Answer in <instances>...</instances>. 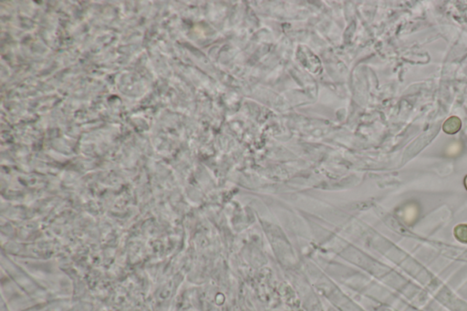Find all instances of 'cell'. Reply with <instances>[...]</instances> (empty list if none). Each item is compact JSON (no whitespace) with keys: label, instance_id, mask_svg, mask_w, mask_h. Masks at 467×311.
I'll list each match as a JSON object with an SVG mask.
<instances>
[{"label":"cell","instance_id":"cell-1","mask_svg":"<svg viewBox=\"0 0 467 311\" xmlns=\"http://www.w3.org/2000/svg\"><path fill=\"white\" fill-rule=\"evenodd\" d=\"M455 237L458 241L467 244V225H459L455 228Z\"/></svg>","mask_w":467,"mask_h":311},{"label":"cell","instance_id":"cell-2","mask_svg":"<svg viewBox=\"0 0 467 311\" xmlns=\"http://www.w3.org/2000/svg\"><path fill=\"white\" fill-rule=\"evenodd\" d=\"M465 184H466V186H467V178H466V181H465Z\"/></svg>","mask_w":467,"mask_h":311}]
</instances>
